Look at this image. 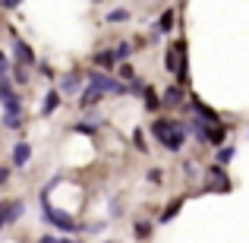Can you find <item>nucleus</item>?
Segmentation results:
<instances>
[{
  "label": "nucleus",
  "mask_w": 249,
  "mask_h": 243,
  "mask_svg": "<svg viewBox=\"0 0 249 243\" xmlns=\"http://www.w3.org/2000/svg\"><path fill=\"white\" fill-rule=\"evenodd\" d=\"M41 215H44V218H48V221H51L54 227H60V231H70V234H76V231H79V224H76V221L70 218L67 212H60V208H54V206H51L48 199H44V196H41Z\"/></svg>",
  "instance_id": "2"
},
{
  "label": "nucleus",
  "mask_w": 249,
  "mask_h": 243,
  "mask_svg": "<svg viewBox=\"0 0 249 243\" xmlns=\"http://www.w3.org/2000/svg\"><path fill=\"white\" fill-rule=\"evenodd\" d=\"M0 3H3V6H6V10H16V6H19V3H22V0H0Z\"/></svg>",
  "instance_id": "26"
},
{
  "label": "nucleus",
  "mask_w": 249,
  "mask_h": 243,
  "mask_svg": "<svg viewBox=\"0 0 249 243\" xmlns=\"http://www.w3.org/2000/svg\"><path fill=\"white\" fill-rule=\"evenodd\" d=\"M233 155H237V152H233V149H231V146H224V149H218V155H214V158H218V164H221V168H224V164H227V161H231V158H233Z\"/></svg>",
  "instance_id": "21"
},
{
  "label": "nucleus",
  "mask_w": 249,
  "mask_h": 243,
  "mask_svg": "<svg viewBox=\"0 0 249 243\" xmlns=\"http://www.w3.org/2000/svg\"><path fill=\"white\" fill-rule=\"evenodd\" d=\"M38 243H67V240H60V237H41Z\"/></svg>",
  "instance_id": "28"
},
{
  "label": "nucleus",
  "mask_w": 249,
  "mask_h": 243,
  "mask_svg": "<svg viewBox=\"0 0 249 243\" xmlns=\"http://www.w3.org/2000/svg\"><path fill=\"white\" fill-rule=\"evenodd\" d=\"M0 208H3V221H6V224H13V221H16V218H22V212H25L22 199H13V202H0Z\"/></svg>",
  "instance_id": "6"
},
{
  "label": "nucleus",
  "mask_w": 249,
  "mask_h": 243,
  "mask_svg": "<svg viewBox=\"0 0 249 243\" xmlns=\"http://www.w3.org/2000/svg\"><path fill=\"white\" fill-rule=\"evenodd\" d=\"M6 177H10V174H6V168H0V187L6 183Z\"/></svg>",
  "instance_id": "29"
},
{
  "label": "nucleus",
  "mask_w": 249,
  "mask_h": 243,
  "mask_svg": "<svg viewBox=\"0 0 249 243\" xmlns=\"http://www.w3.org/2000/svg\"><path fill=\"white\" fill-rule=\"evenodd\" d=\"M208 177L214 180V189H231V183H227V174H224V168H212V170H208Z\"/></svg>",
  "instance_id": "14"
},
{
  "label": "nucleus",
  "mask_w": 249,
  "mask_h": 243,
  "mask_svg": "<svg viewBox=\"0 0 249 243\" xmlns=\"http://www.w3.org/2000/svg\"><path fill=\"white\" fill-rule=\"evenodd\" d=\"M60 108V92H48V95H44V101H41V117H51L54 114V111Z\"/></svg>",
  "instance_id": "9"
},
{
  "label": "nucleus",
  "mask_w": 249,
  "mask_h": 243,
  "mask_svg": "<svg viewBox=\"0 0 249 243\" xmlns=\"http://www.w3.org/2000/svg\"><path fill=\"white\" fill-rule=\"evenodd\" d=\"M95 63H98V67H104V70L114 67V54H110V51H101V54H95Z\"/></svg>",
  "instance_id": "19"
},
{
  "label": "nucleus",
  "mask_w": 249,
  "mask_h": 243,
  "mask_svg": "<svg viewBox=\"0 0 249 243\" xmlns=\"http://www.w3.org/2000/svg\"><path fill=\"white\" fill-rule=\"evenodd\" d=\"M148 234H152V224H145V221H139V224H136V237H139V240H145Z\"/></svg>",
  "instance_id": "22"
},
{
  "label": "nucleus",
  "mask_w": 249,
  "mask_h": 243,
  "mask_svg": "<svg viewBox=\"0 0 249 243\" xmlns=\"http://www.w3.org/2000/svg\"><path fill=\"white\" fill-rule=\"evenodd\" d=\"M189 108H193V114L199 117V120H208V123H214V120H218V114H214V111H208L205 104H202V101H196V98L189 101Z\"/></svg>",
  "instance_id": "11"
},
{
  "label": "nucleus",
  "mask_w": 249,
  "mask_h": 243,
  "mask_svg": "<svg viewBox=\"0 0 249 243\" xmlns=\"http://www.w3.org/2000/svg\"><path fill=\"white\" fill-rule=\"evenodd\" d=\"M161 177H164V174H161L158 168H155V170H148V183H161Z\"/></svg>",
  "instance_id": "25"
},
{
  "label": "nucleus",
  "mask_w": 249,
  "mask_h": 243,
  "mask_svg": "<svg viewBox=\"0 0 249 243\" xmlns=\"http://www.w3.org/2000/svg\"><path fill=\"white\" fill-rule=\"evenodd\" d=\"M183 101V89L180 85H170V89L164 92V98H161V104H167V108H180Z\"/></svg>",
  "instance_id": "12"
},
{
  "label": "nucleus",
  "mask_w": 249,
  "mask_h": 243,
  "mask_svg": "<svg viewBox=\"0 0 249 243\" xmlns=\"http://www.w3.org/2000/svg\"><path fill=\"white\" fill-rule=\"evenodd\" d=\"M152 133H155V139H158L164 149H170V152H180V146H183V136H186V130H183V123L155 120Z\"/></svg>",
  "instance_id": "1"
},
{
  "label": "nucleus",
  "mask_w": 249,
  "mask_h": 243,
  "mask_svg": "<svg viewBox=\"0 0 249 243\" xmlns=\"http://www.w3.org/2000/svg\"><path fill=\"white\" fill-rule=\"evenodd\" d=\"M170 29H174V10L161 13V19H158V32H161V35H167Z\"/></svg>",
  "instance_id": "16"
},
{
  "label": "nucleus",
  "mask_w": 249,
  "mask_h": 243,
  "mask_svg": "<svg viewBox=\"0 0 249 243\" xmlns=\"http://www.w3.org/2000/svg\"><path fill=\"white\" fill-rule=\"evenodd\" d=\"M13 54H16L19 63H35V54H32V48H29L25 41H19V38L13 41Z\"/></svg>",
  "instance_id": "10"
},
{
  "label": "nucleus",
  "mask_w": 249,
  "mask_h": 243,
  "mask_svg": "<svg viewBox=\"0 0 249 243\" xmlns=\"http://www.w3.org/2000/svg\"><path fill=\"white\" fill-rule=\"evenodd\" d=\"M110 54H114V63H120V60H126V57H129V44H126V41H123V44H117V48H114V51H110Z\"/></svg>",
  "instance_id": "20"
},
{
  "label": "nucleus",
  "mask_w": 249,
  "mask_h": 243,
  "mask_svg": "<svg viewBox=\"0 0 249 243\" xmlns=\"http://www.w3.org/2000/svg\"><path fill=\"white\" fill-rule=\"evenodd\" d=\"M67 243H76V240H67Z\"/></svg>",
  "instance_id": "31"
},
{
  "label": "nucleus",
  "mask_w": 249,
  "mask_h": 243,
  "mask_svg": "<svg viewBox=\"0 0 249 243\" xmlns=\"http://www.w3.org/2000/svg\"><path fill=\"white\" fill-rule=\"evenodd\" d=\"M126 16H129L126 10H110V13H107V19H110V22H123Z\"/></svg>",
  "instance_id": "23"
},
{
  "label": "nucleus",
  "mask_w": 249,
  "mask_h": 243,
  "mask_svg": "<svg viewBox=\"0 0 249 243\" xmlns=\"http://www.w3.org/2000/svg\"><path fill=\"white\" fill-rule=\"evenodd\" d=\"M180 206H183L180 199H177V202H170V206L164 208V215H161V224H167L170 218H177V212H180Z\"/></svg>",
  "instance_id": "18"
},
{
  "label": "nucleus",
  "mask_w": 249,
  "mask_h": 243,
  "mask_svg": "<svg viewBox=\"0 0 249 243\" xmlns=\"http://www.w3.org/2000/svg\"><path fill=\"white\" fill-rule=\"evenodd\" d=\"M3 123L10 130H16L22 123V101H19V95H10L3 101Z\"/></svg>",
  "instance_id": "5"
},
{
  "label": "nucleus",
  "mask_w": 249,
  "mask_h": 243,
  "mask_svg": "<svg viewBox=\"0 0 249 243\" xmlns=\"http://www.w3.org/2000/svg\"><path fill=\"white\" fill-rule=\"evenodd\" d=\"M89 85L91 89H98L104 95V92H110V95H123L126 92V85H123L120 79H114V76H107V73H91L89 76Z\"/></svg>",
  "instance_id": "4"
},
{
  "label": "nucleus",
  "mask_w": 249,
  "mask_h": 243,
  "mask_svg": "<svg viewBox=\"0 0 249 243\" xmlns=\"http://www.w3.org/2000/svg\"><path fill=\"white\" fill-rule=\"evenodd\" d=\"M6 224V221H3V208H0V227H3Z\"/></svg>",
  "instance_id": "30"
},
{
  "label": "nucleus",
  "mask_w": 249,
  "mask_h": 243,
  "mask_svg": "<svg viewBox=\"0 0 249 243\" xmlns=\"http://www.w3.org/2000/svg\"><path fill=\"white\" fill-rule=\"evenodd\" d=\"M142 101H145L148 111H158L161 108V98L155 95V89H142Z\"/></svg>",
  "instance_id": "15"
},
{
  "label": "nucleus",
  "mask_w": 249,
  "mask_h": 243,
  "mask_svg": "<svg viewBox=\"0 0 249 243\" xmlns=\"http://www.w3.org/2000/svg\"><path fill=\"white\" fill-rule=\"evenodd\" d=\"M29 158H32V146L29 142H16V146H13V164H16V168H25Z\"/></svg>",
  "instance_id": "7"
},
{
  "label": "nucleus",
  "mask_w": 249,
  "mask_h": 243,
  "mask_svg": "<svg viewBox=\"0 0 249 243\" xmlns=\"http://www.w3.org/2000/svg\"><path fill=\"white\" fill-rule=\"evenodd\" d=\"M164 67L177 76L180 82H186V60H183V41H177L174 48L164 54Z\"/></svg>",
  "instance_id": "3"
},
{
  "label": "nucleus",
  "mask_w": 249,
  "mask_h": 243,
  "mask_svg": "<svg viewBox=\"0 0 249 243\" xmlns=\"http://www.w3.org/2000/svg\"><path fill=\"white\" fill-rule=\"evenodd\" d=\"M79 89H82V79H79L76 73H67V76L60 79V89H57V92H60V95H76Z\"/></svg>",
  "instance_id": "8"
},
{
  "label": "nucleus",
  "mask_w": 249,
  "mask_h": 243,
  "mask_svg": "<svg viewBox=\"0 0 249 243\" xmlns=\"http://www.w3.org/2000/svg\"><path fill=\"white\" fill-rule=\"evenodd\" d=\"M227 139V127H218V123H212L205 133V142H214V146H221V142Z\"/></svg>",
  "instance_id": "13"
},
{
  "label": "nucleus",
  "mask_w": 249,
  "mask_h": 243,
  "mask_svg": "<svg viewBox=\"0 0 249 243\" xmlns=\"http://www.w3.org/2000/svg\"><path fill=\"white\" fill-rule=\"evenodd\" d=\"M98 101H101V92H98V89H91V85H89V92L82 95V108H95Z\"/></svg>",
  "instance_id": "17"
},
{
  "label": "nucleus",
  "mask_w": 249,
  "mask_h": 243,
  "mask_svg": "<svg viewBox=\"0 0 249 243\" xmlns=\"http://www.w3.org/2000/svg\"><path fill=\"white\" fill-rule=\"evenodd\" d=\"M73 130H79L82 136H95V123H79V127H73Z\"/></svg>",
  "instance_id": "24"
},
{
  "label": "nucleus",
  "mask_w": 249,
  "mask_h": 243,
  "mask_svg": "<svg viewBox=\"0 0 249 243\" xmlns=\"http://www.w3.org/2000/svg\"><path fill=\"white\" fill-rule=\"evenodd\" d=\"M0 79H6V57L0 54Z\"/></svg>",
  "instance_id": "27"
}]
</instances>
